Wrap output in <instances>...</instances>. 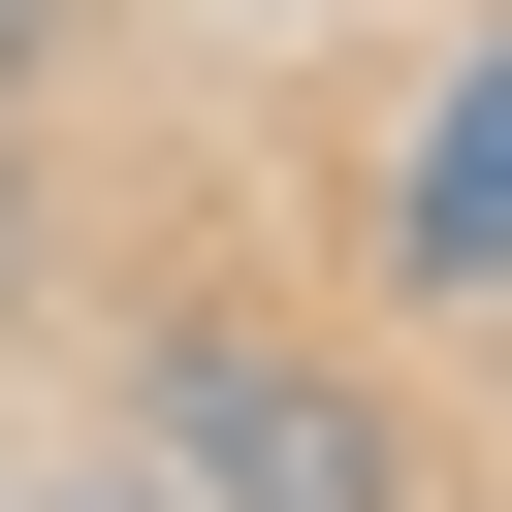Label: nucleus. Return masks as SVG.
Masks as SVG:
<instances>
[{"label": "nucleus", "mask_w": 512, "mask_h": 512, "mask_svg": "<svg viewBox=\"0 0 512 512\" xmlns=\"http://www.w3.org/2000/svg\"><path fill=\"white\" fill-rule=\"evenodd\" d=\"M384 288H416V320H512V32L416 96V160H384Z\"/></svg>", "instance_id": "obj_2"}, {"label": "nucleus", "mask_w": 512, "mask_h": 512, "mask_svg": "<svg viewBox=\"0 0 512 512\" xmlns=\"http://www.w3.org/2000/svg\"><path fill=\"white\" fill-rule=\"evenodd\" d=\"M0 288H32V160H0Z\"/></svg>", "instance_id": "obj_4"}, {"label": "nucleus", "mask_w": 512, "mask_h": 512, "mask_svg": "<svg viewBox=\"0 0 512 512\" xmlns=\"http://www.w3.org/2000/svg\"><path fill=\"white\" fill-rule=\"evenodd\" d=\"M0 512H160V480H0Z\"/></svg>", "instance_id": "obj_3"}, {"label": "nucleus", "mask_w": 512, "mask_h": 512, "mask_svg": "<svg viewBox=\"0 0 512 512\" xmlns=\"http://www.w3.org/2000/svg\"><path fill=\"white\" fill-rule=\"evenodd\" d=\"M128 480H160V512H416V416L320 384L288 320H160V352H128Z\"/></svg>", "instance_id": "obj_1"}]
</instances>
